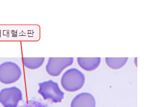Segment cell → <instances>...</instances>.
Returning <instances> with one entry per match:
<instances>
[{"instance_id": "obj_1", "label": "cell", "mask_w": 147, "mask_h": 107, "mask_svg": "<svg viewBox=\"0 0 147 107\" xmlns=\"http://www.w3.org/2000/svg\"><path fill=\"white\" fill-rule=\"evenodd\" d=\"M85 77L83 73L76 68L67 70L62 75L61 84L63 88L68 92H75L82 88L85 84Z\"/></svg>"}, {"instance_id": "obj_4", "label": "cell", "mask_w": 147, "mask_h": 107, "mask_svg": "<svg viewBox=\"0 0 147 107\" xmlns=\"http://www.w3.org/2000/svg\"><path fill=\"white\" fill-rule=\"evenodd\" d=\"M22 99V92L16 87L5 88L0 91V102L4 107H17Z\"/></svg>"}, {"instance_id": "obj_2", "label": "cell", "mask_w": 147, "mask_h": 107, "mask_svg": "<svg viewBox=\"0 0 147 107\" xmlns=\"http://www.w3.org/2000/svg\"><path fill=\"white\" fill-rule=\"evenodd\" d=\"M38 93L45 100H52L54 103L61 102L64 98V93L60 89L57 83L49 80L39 83Z\"/></svg>"}, {"instance_id": "obj_10", "label": "cell", "mask_w": 147, "mask_h": 107, "mask_svg": "<svg viewBox=\"0 0 147 107\" xmlns=\"http://www.w3.org/2000/svg\"><path fill=\"white\" fill-rule=\"evenodd\" d=\"M22 107H48L47 106L43 104L42 103L36 101V100H31L28 101L25 103Z\"/></svg>"}, {"instance_id": "obj_9", "label": "cell", "mask_w": 147, "mask_h": 107, "mask_svg": "<svg viewBox=\"0 0 147 107\" xmlns=\"http://www.w3.org/2000/svg\"><path fill=\"white\" fill-rule=\"evenodd\" d=\"M128 60V58H106L105 62L109 67L113 69H119L124 67Z\"/></svg>"}, {"instance_id": "obj_8", "label": "cell", "mask_w": 147, "mask_h": 107, "mask_svg": "<svg viewBox=\"0 0 147 107\" xmlns=\"http://www.w3.org/2000/svg\"><path fill=\"white\" fill-rule=\"evenodd\" d=\"M23 64L29 69L34 70L40 67L43 65L45 61L44 58H22Z\"/></svg>"}, {"instance_id": "obj_5", "label": "cell", "mask_w": 147, "mask_h": 107, "mask_svg": "<svg viewBox=\"0 0 147 107\" xmlns=\"http://www.w3.org/2000/svg\"><path fill=\"white\" fill-rule=\"evenodd\" d=\"M73 62V58H50L46 65V71L51 76L58 77L64 69L71 65Z\"/></svg>"}, {"instance_id": "obj_3", "label": "cell", "mask_w": 147, "mask_h": 107, "mask_svg": "<svg viewBox=\"0 0 147 107\" xmlns=\"http://www.w3.org/2000/svg\"><path fill=\"white\" fill-rule=\"evenodd\" d=\"M22 72L16 63L5 62L0 64V82L4 84L16 83L21 78Z\"/></svg>"}, {"instance_id": "obj_6", "label": "cell", "mask_w": 147, "mask_h": 107, "mask_svg": "<svg viewBox=\"0 0 147 107\" xmlns=\"http://www.w3.org/2000/svg\"><path fill=\"white\" fill-rule=\"evenodd\" d=\"M96 102L94 96L91 93H79L71 100V107H96Z\"/></svg>"}, {"instance_id": "obj_7", "label": "cell", "mask_w": 147, "mask_h": 107, "mask_svg": "<svg viewBox=\"0 0 147 107\" xmlns=\"http://www.w3.org/2000/svg\"><path fill=\"white\" fill-rule=\"evenodd\" d=\"M101 62L100 58H78V65L83 70L92 71L99 67Z\"/></svg>"}]
</instances>
